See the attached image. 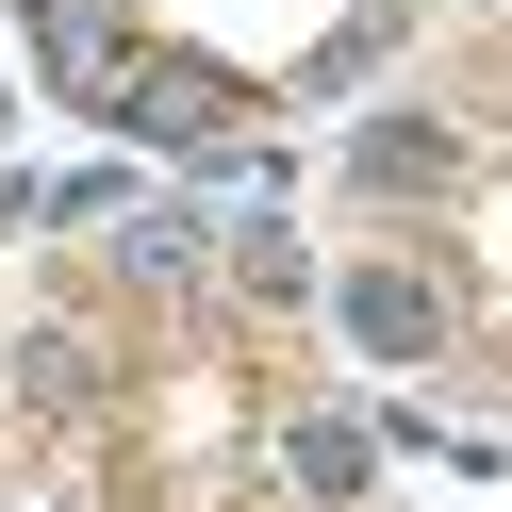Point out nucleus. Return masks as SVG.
Wrapping results in <instances>:
<instances>
[{"label":"nucleus","instance_id":"1","mask_svg":"<svg viewBox=\"0 0 512 512\" xmlns=\"http://www.w3.org/2000/svg\"><path fill=\"white\" fill-rule=\"evenodd\" d=\"M331 331H347V347H364V364H380V380H413V364H430V347H446V331H463V281H446V265H430V248H364V265H347V281H331Z\"/></svg>","mask_w":512,"mask_h":512},{"label":"nucleus","instance_id":"2","mask_svg":"<svg viewBox=\"0 0 512 512\" xmlns=\"http://www.w3.org/2000/svg\"><path fill=\"white\" fill-rule=\"evenodd\" d=\"M100 116H116L133 149H166V166H215V149H232V116H248V83H215V67H166V50H116Z\"/></svg>","mask_w":512,"mask_h":512},{"label":"nucleus","instance_id":"3","mask_svg":"<svg viewBox=\"0 0 512 512\" xmlns=\"http://www.w3.org/2000/svg\"><path fill=\"white\" fill-rule=\"evenodd\" d=\"M463 182V133L446 116H364L347 133V199H446Z\"/></svg>","mask_w":512,"mask_h":512},{"label":"nucleus","instance_id":"4","mask_svg":"<svg viewBox=\"0 0 512 512\" xmlns=\"http://www.w3.org/2000/svg\"><path fill=\"white\" fill-rule=\"evenodd\" d=\"M281 463H298V496H364V479H380V430H364V413H298V430H281Z\"/></svg>","mask_w":512,"mask_h":512},{"label":"nucleus","instance_id":"5","mask_svg":"<svg viewBox=\"0 0 512 512\" xmlns=\"http://www.w3.org/2000/svg\"><path fill=\"white\" fill-rule=\"evenodd\" d=\"M116 265H133V281H199L215 265V215L199 199H133V215H116Z\"/></svg>","mask_w":512,"mask_h":512},{"label":"nucleus","instance_id":"6","mask_svg":"<svg viewBox=\"0 0 512 512\" xmlns=\"http://www.w3.org/2000/svg\"><path fill=\"white\" fill-rule=\"evenodd\" d=\"M83 380H100L83 331H17V397H34V413H83Z\"/></svg>","mask_w":512,"mask_h":512},{"label":"nucleus","instance_id":"7","mask_svg":"<svg viewBox=\"0 0 512 512\" xmlns=\"http://www.w3.org/2000/svg\"><path fill=\"white\" fill-rule=\"evenodd\" d=\"M248 265V298H314V265H298V232H281V215H248V232H215Z\"/></svg>","mask_w":512,"mask_h":512},{"label":"nucleus","instance_id":"8","mask_svg":"<svg viewBox=\"0 0 512 512\" xmlns=\"http://www.w3.org/2000/svg\"><path fill=\"white\" fill-rule=\"evenodd\" d=\"M0 133H17V67H0Z\"/></svg>","mask_w":512,"mask_h":512}]
</instances>
